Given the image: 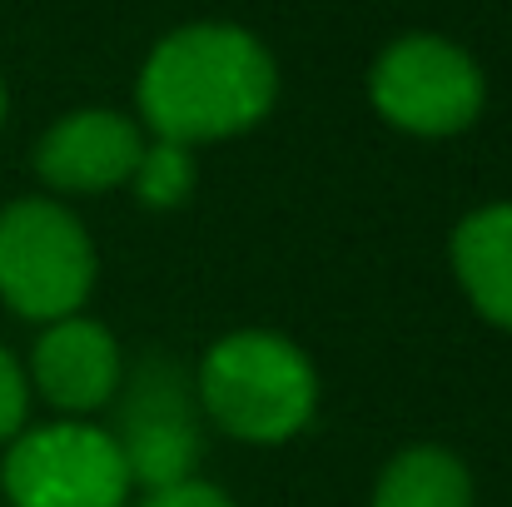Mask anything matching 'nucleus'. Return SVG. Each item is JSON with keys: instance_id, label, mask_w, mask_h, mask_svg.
I'll use <instances>...</instances> for the list:
<instances>
[{"instance_id": "obj_2", "label": "nucleus", "mask_w": 512, "mask_h": 507, "mask_svg": "<svg viewBox=\"0 0 512 507\" xmlns=\"http://www.w3.org/2000/svg\"><path fill=\"white\" fill-rule=\"evenodd\" d=\"M194 393L204 423L234 443H294L319 413L314 358L274 329H234L199 353Z\"/></svg>"}, {"instance_id": "obj_5", "label": "nucleus", "mask_w": 512, "mask_h": 507, "mask_svg": "<svg viewBox=\"0 0 512 507\" xmlns=\"http://www.w3.org/2000/svg\"><path fill=\"white\" fill-rule=\"evenodd\" d=\"M0 493L10 507H130L135 483L105 428L60 418L5 443Z\"/></svg>"}, {"instance_id": "obj_7", "label": "nucleus", "mask_w": 512, "mask_h": 507, "mask_svg": "<svg viewBox=\"0 0 512 507\" xmlns=\"http://www.w3.org/2000/svg\"><path fill=\"white\" fill-rule=\"evenodd\" d=\"M25 378H30V393H40L55 413L90 418L115 403L120 378H125V353H120V338L105 324L70 314V319L40 329Z\"/></svg>"}, {"instance_id": "obj_1", "label": "nucleus", "mask_w": 512, "mask_h": 507, "mask_svg": "<svg viewBox=\"0 0 512 507\" xmlns=\"http://www.w3.org/2000/svg\"><path fill=\"white\" fill-rule=\"evenodd\" d=\"M279 95V70L264 40L239 25H184L170 30L140 70V115L155 140L214 145L254 130Z\"/></svg>"}, {"instance_id": "obj_8", "label": "nucleus", "mask_w": 512, "mask_h": 507, "mask_svg": "<svg viewBox=\"0 0 512 507\" xmlns=\"http://www.w3.org/2000/svg\"><path fill=\"white\" fill-rule=\"evenodd\" d=\"M145 155V135L120 110H75L55 120L35 145V174L55 194H105L130 184Z\"/></svg>"}, {"instance_id": "obj_3", "label": "nucleus", "mask_w": 512, "mask_h": 507, "mask_svg": "<svg viewBox=\"0 0 512 507\" xmlns=\"http://www.w3.org/2000/svg\"><path fill=\"white\" fill-rule=\"evenodd\" d=\"M100 259L75 209L30 194L0 209V304L25 324H60L85 309Z\"/></svg>"}, {"instance_id": "obj_9", "label": "nucleus", "mask_w": 512, "mask_h": 507, "mask_svg": "<svg viewBox=\"0 0 512 507\" xmlns=\"http://www.w3.org/2000/svg\"><path fill=\"white\" fill-rule=\"evenodd\" d=\"M448 259L468 304L493 329L512 334V204H483L468 219H458Z\"/></svg>"}, {"instance_id": "obj_6", "label": "nucleus", "mask_w": 512, "mask_h": 507, "mask_svg": "<svg viewBox=\"0 0 512 507\" xmlns=\"http://www.w3.org/2000/svg\"><path fill=\"white\" fill-rule=\"evenodd\" d=\"M368 100L393 130L448 140L483 115L488 85L463 45L443 35H403L373 60Z\"/></svg>"}, {"instance_id": "obj_13", "label": "nucleus", "mask_w": 512, "mask_h": 507, "mask_svg": "<svg viewBox=\"0 0 512 507\" xmlns=\"http://www.w3.org/2000/svg\"><path fill=\"white\" fill-rule=\"evenodd\" d=\"M135 507H239L224 488L204 483V478H184V483H170V488H155L145 493Z\"/></svg>"}, {"instance_id": "obj_4", "label": "nucleus", "mask_w": 512, "mask_h": 507, "mask_svg": "<svg viewBox=\"0 0 512 507\" xmlns=\"http://www.w3.org/2000/svg\"><path fill=\"white\" fill-rule=\"evenodd\" d=\"M204 433L209 423L194 393V368H184L170 348H150L135 363H125L110 438L135 488L155 493L184 478H199Z\"/></svg>"}, {"instance_id": "obj_11", "label": "nucleus", "mask_w": 512, "mask_h": 507, "mask_svg": "<svg viewBox=\"0 0 512 507\" xmlns=\"http://www.w3.org/2000/svg\"><path fill=\"white\" fill-rule=\"evenodd\" d=\"M194 179H199V169H194V150L170 145V140H155V145H145L140 165H135V174H130V184H135V199H140L145 209H155V214L179 209V204L194 194Z\"/></svg>"}, {"instance_id": "obj_14", "label": "nucleus", "mask_w": 512, "mask_h": 507, "mask_svg": "<svg viewBox=\"0 0 512 507\" xmlns=\"http://www.w3.org/2000/svg\"><path fill=\"white\" fill-rule=\"evenodd\" d=\"M0 125H5V80H0Z\"/></svg>"}, {"instance_id": "obj_10", "label": "nucleus", "mask_w": 512, "mask_h": 507, "mask_svg": "<svg viewBox=\"0 0 512 507\" xmlns=\"http://www.w3.org/2000/svg\"><path fill=\"white\" fill-rule=\"evenodd\" d=\"M368 507H473V473L453 448L413 443L383 463Z\"/></svg>"}, {"instance_id": "obj_12", "label": "nucleus", "mask_w": 512, "mask_h": 507, "mask_svg": "<svg viewBox=\"0 0 512 507\" xmlns=\"http://www.w3.org/2000/svg\"><path fill=\"white\" fill-rule=\"evenodd\" d=\"M25 418H30V378L20 358L0 343V448L25 428Z\"/></svg>"}]
</instances>
